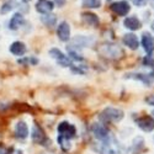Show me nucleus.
Listing matches in <instances>:
<instances>
[{
    "label": "nucleus",
    "instance_id": "7",
    "mask_svg": "<svg viewBox=\"0 0 154 154\" xmlns=\"http://www.w3.org/2000/svg\"><path fill=\"white\" fill-rule=\"evenodd\" d=\"M137 126L144 132H152L154 130V119L152 116H142L136 120Z\"/></svg>",
    "mask_w": 154,
    "mask_h": 154
},
{
    "label": "nucleus",
    "instance_id": "19",
    "mask_svg": "<svg viewBox=\"0 0 154 154\" xmlns=\"http://www.w3.org/2000/svg\"><path fill=\"white\" fill-rule=\"evenodd\" d=\"M22 23H23V16L17 12V14H15L11 17V20L9 22V29L10 30H17Z\"/></svg>",
    "mask_w": 154,
    "mask_h": 154
},
{
    "label": "nucleus",
    "instance_id": "31",
    "mask_svg": "<svg viewBox=\"0 0 154 154\" xmlns=\"http://www.w3.org/2000/svg\"><path fill=\"white\" fill-rule=\"evenodd\" d=\"M0 154H5V150L3 148H0Z\"/></svg>",
    "mask_w": 154,
    "mask_h": 154
},
{
    "label": "nucleus",
    "instance_id": "33",
    "mask_svg": "<svg viewBox=\"0 0 154 154\" xmlns=\"http://www.w3.org/2000/svg\"><path fill=\"white\" fill-rule=\"evenodd\" d=\"M22 2H23V3H29V2H30V0H22Z\"/></svg>",
    "mask_w": 154,
    "mask_h": 154
},
{
    "label": "nucleus",
    "instance_id": "27",
    "mask_svg": "<svg viewBox=\"0 0 154 154\" xmlns=\"http://www.w3.org/2000/svg\"><path fill=\"white\" fill-rule=\"evenodd\" d=\"M143 66L148 67V68H153L154 69V59L150 57V56H147L144 59H143Z\"/></svg>",
    "mask_w": 154,
    "mask_h": 154
},
{
    "label": "nucleus",
    "instance_id": "6",
    "mask_svg": "<svg viewBox=\"0 0 154 154\" xmlns=\"http://www.w3.org/2000/svg\"><path fill=\"white\" fill-rule=\"evenodd\" d=\"M49 56L53 59H56V62L62 67H69L70 66V59L64 54L62 51H59L58 48H52L49 51Z\"/></svg>",
    "mask_w": 154,
    "mask_h": 154
},
{
    "label": "nucleus",
    "instance_id": "24",
    "mask_svg": "<svg viewBox=\"0 0 154 154\" xmlns=\"http://www.w3.org/2000/svg\"><path fill=\"white\" fill-rule=\"evenodd\" d=\"M58 143H59V146H60V148H62L63 150H69L70 147H72L69 139L63 138V137H59V136H58Z\"/></svg>",
    "mask_w": 154,
    "mask_h": 154
},
{
    "label": "nucleus",
    "instance_id": "16",
    "mask_svg": "<svg viewBox=\"0 0 154 154\" xmlns=\"http://www.w3.org/2000/svg\"><path fill=\"white\" fill-rule=\"evenodd\" d=\"M123 43L131 49H137L139 47V42H138V38L134 33H127L123 36Z\"/></svg>",
    "mask_w": 154,
    "mask_h": 154
},
{
    "label": "nucleus",
    "instance_id": "29",
    "mask_svg": "<svg viewBox=\"0 0 154 154\" xmlns=\"http://www.w3.org/2000/svg\"><path fill=\"white\" fill-rule=\"evenodd\" d=\"M132 2H133V4L137 5V6H142V5L146 4V0H132Z\"/></svg>",
    "mask_w": 154,
    "mask_h": 154
},
{
    "label": "nucleus",
    "instance_id": "17",
    "mask_svg": "<svg viewBox=\"0 0 154 154\" xmlns=\"http://www.w3.org/2000/svg\"><path fill=\"white\" fill-rule=\"evenodd\" d=\"M123 25H125V27H127L131 31H136V30H139L140 27H142V23H140V21L136 16L126 17L125 21H123Z\"/></svg>",
    "mask_w": 154,
    "mask_h": 154
},
{
    "label": "nucleus",
    "instance_id": "23",
    "mask_svg": "<svg viewBox=\"0 0 154 154\" xmlns=\"http://www.w3.org/2000/svg\"><path fill=\"white\" fill-rule=\"evenodd\" d=\"M100 5H101L100 0H84V3H83L84 8H90V9L100 8Z\"/></svg>",
    "mask_w": 154,
    "mask_h": 154
},
{
    "label": "nucleus",
    "instance_id": "9",
    "mask_svg": "<svg viewBox=\"0 0 154 154\" xmlns=\"http://www.w3.org/2000/svg\"><path fill=\"white\" fill-rule=\"evenodd\" d=\"M111 10L115 12L116 15H120V16H126L128 12L131 10V6L127 2H116L111 4Z\"/></svg>",
    "mask_w": 154,
    "mask_h": 154
},
{
    "label": "nucleus",
    "instance_id": "28",
    "mask_svg": "<svg viewBox=\"0 0 154 154\" xmlns=\"http://www.w3.org/2000/svg\"><path fill=\"white\" fill-rule=\"evenodd\" d=\"M146 102L150 106H154V94H152L148 97H146Z\"/></svg>",
    "mask_w": 154,
    "mask_h": 154
},
{
    "label": "nucleus",
    "instance_id": "5",
    "mask_svg": "<svg viewBox=\"0 0 154 154\" xmlns=\"http://www.w3.org/2000/svg\"><path fill=\"white\" fill-rule=\"evenodd\" d=\"M94 43V38L93 37H88V36H75L73 40H72V46L68 47V48H72V49H82V48H85V47H89L90 45Z\"/></svg>",
    "mask_w": 154,
    "mask_h": 154
},
{
    "label": "nucleus",
    "instance_id": "2",
    "mask_svg": "<svg viewBox=\"0 0 154 154\" xmlns=\"http://www.w3.org/2000/svg\"><path fill=\"white\" fill-rule=\"evenodd\" d=\"M123 116V111L116 107H106L100 113V119L105 122H120Z\"/></svg>",
    "mask_w": 154,
    "mask_h": 154
},
{
    "label": "nucleus",
    "instance_id": "10",
    "mask_svg": "<svg viewBox=\"0 0 154 154\" xmlns=\"http://www.w3.org/2000/svg\"><path fill=\"white\" fill-rule=\"evenodd\" d=\"M57 35H58V38L63 42H67L69 41L70 38V26L69 23L63 21L58 25V29H57Z\"/></svg>",
    "mask_w": 154,
    "mask_h": 154
},
{
    "label": "nucleus",
    "instance_id": "25",
    "mask_svg": "<svg viewBox=\"0 0 154 154\" xmlns=\"http://www.w3.org/2000/svg\"><path fill=\"white\" fill-rule=\"evenodd\" d=\"M14 8H15V2H14V0H11V2H8V3H5L2 6V9H0V12H2V14H6V12L11 11Z\"/></svg>",
    "mask_w": 154,
    "mask_h": 154
},
{
    "label": "nucleus",
    "instance_id": "3",
    "mask_svg": "<svg viewBox=\"0 0 154 154\" xmlns=\"http://www.w3.org/2000/svg\"><path fill=\"white\" fill-rule=\"evenodd\" d=\"M58 136L63 137V138H67V139H72L75 137L76 134V130H75V126L67 122V121H63L58 125Z\"/></svg>",
    "mask_w": 154,
    "mask_h": 154
},
{
    "label": "nucleus",
    "instance_id": "13",
    "mask_svg": "<svg viewBox=\"0 0 154 154\" xmlns=\"http://www.w3.org/2000/svg\"><path fill=\"white\" fill-rule=\"evenodd\" d=\"M142 46L144 51L148 53V56H150L154 52V37L150 33L144 32L142 35Z\"/></svg>",
    "mask_w": 154,
    "mask_h": 154
},
{
    "label": "nucleus",
    "instance_id": "22",
    "mask_svg": "<svg viewBox=\"0 0 154 154\" xmlns=\"http://www.w3.org/2000/svg\"><path fill=\"white\" fill-rule=\"evenodd\" d=\"M42 22L46 25V26L52 27V26H54L56 22H57V17H56V15H49V14H46L45 16H42Z\"/></svg>",
    "mask_w": 154,
    "mask_h": 154
},
{
    "label": "nucleus",
    "instance_id": "20",
    "mask_svg": "<svg viewBox=\"0 0 154 154\" xmlns=\"http://www.w3.org/2000/svg\"><path fill=\"white\" fill-rule=\"evenodd\" d=\"M83 20L88 25H93V26L99 25V17L95 14H91V12H84L83 14Z\"/></svg>",
    "mask_w": 154,
    "mask_h": 154
},
{
    "label": "nucleus",
    "instance_id": "21",
    "mask_svg": "<svg viewBox=\"0 0 154 154\" xmlns=\"http://www.w3.org/2000/svg\"><path fill=\"white\" fill-rule=\"evenodd\" d=\"M144 148V139L142 137H136L133 139V143H132V149H133V153H139Z\"/></svg>",
    "mask_w": 154,
    "mask_h": 154
},
{
    "label": "nucleus",
    "instance_id": "15",
    "mask_svg": "<svg viewBox=\"0 0 154 154\" xmlns=\"http://www.w3.org/2000/svg\"><path fill=\"white\" fill-rule=\"evenodd\" d=\"M15 134L17 138L20 139H25V138H27L29 136V127L26 125V122H23V121H19L15 126Z\"/></svg>",
    "mask_w": 154,
    "mask_h": 154
},
{
    "label": "nucleus",
    "instance_id": "18",
    "mask_svg": "<svg viewBox=\"0 0 154 154\" xmlns=\"http://www.w3.org/2000/svg\"><path fill=\"white\" fill-rule=\"evenodd\" d=\"M10 52L14 54V56H23L25 53H26V45H25L23 42L16 41L14 43H11Z\"/></svg>",
    "mask_w": 154,
    "mask_h": 154
},
{
    "label": "nucleus",
    "instance_id": "34",
    "mask_svg": "<svg viewBox=\"0 0 154 154\" xmlns=\"http://www.w3.org/2000/svg\"><path fill=\"white\" fill-rule=\"evenodd\" d=\"M153 116H154V111H153Z\"/></svg>",
    "mask_w": 154,
    "mask_h": 154
},
{
    "label": "nucleus",
    "instance_id": "8",
    "mask_svg": "<svg viewBox=\"0 0 154 154\" xmlns=\"http://www.w3.org/2000/svg\"><path fill=\"white\" fill-rule=\"evenodd\" d=\"M91 130H93V133H94L95 138L99 139V140H105V139H107L111 136L110 131L107 130L104 125H101V123H94Z\"/></svg>",
    "mask_w": 154,
    "mask_h": 154
},
{
    "label": "nucleus",
    "instance_id": "32",
    "mask_svg": "<svg viewBox=\"0 0 154 154\" xmlns=\"http://www.w3.org/2000/svg\"><path fill=\"white\" fill-rule=\"evenodd\" d=\"M152 30H153V32H154V22H152Z\"/></svg>",
    "mask_w": 154,
    "mask_h": 154
},
{
    "label": "nucleus",
    "instance_id": "11",
    "mask_svg": "<svg viewBox=\"0 0 154 154\" xmlns=\"http://www.w3.org/2000/svg\"><path fill=\"white\" fill-rule=\"evenodd\" d=\"M31 137H32L33 142L40 143V144H43V146H46V143L48 142V139H47L45 132L42 131V128L38 127V126H33L32 132H31Z\"/></svg>",
    "mask_w": 154,
    "mask_h": 154
},
{
    "label": "nucleus",
    "instance_id": "4",
    "mask_svg": "<svg viewBox=\"0 0 154 154\" xmlns=\"http://www.w3.org/2000/svg\"><path fill=\"white\" fill-rule=\"evenodd\" d=\"M100 53L104 54L107 58L117 59L121 56H123V51L116 45H105V46H102V48H100Z\"/></svg>",
    "mask_w": 154,
    "mask_h": 154
},
{
    "label": "nucleus",
    "instance_id": "1",
    "mask_svg": "<svg viewBox=\"0 0 154 154\" xmlns=\"http://www.w3.org/2000/svg\"><path fill=\"white\" fill-rule=\"evenodd\" d=\"M99 152L101 154H123L125 153L123 147L119 143V140L112 136H110L105 140H101Z\"/></svg>",
    "mask_w": 154,
    "mask_h": 154
},
{
    "label": "nucleus",
    "instance_id": "14",
    "mask_svg": "<svg viewBox=\"0 0 154 154\" xmlns=\"http://www.w3.org/2000/svg\"><path fill=\"white\" fill-rule=\"evenodd\" d=\"M53 8V2H51V0H38L36 4V10L41 14H49Z\"/></svg>",
    "mask_w": 154,
    "mask_h": 154
},
{
    "label": "nucleus",
    "instance_id": "26",
    "mask_svg": "<svg viewBox=\"0 0 154 154\" xmlns=\"http://www.w3.org/2000/svg\"><path fill=\"white\" fill-rule=\"evenodd\" d=\"M68 53H69V57L72 58V59H74V60H76V62H82L84 58L76 52L75 49H72V48H68Z\"/></svg>",
    "mask_w": 154,
    "mask_h": 154
},
{
    "label": "nucleus",
    "instance_id": "30",
    "mask_svg": "<svg viewBox=\"0 0 154 154\" xmlns=\"http://www.w3.org/2000/svg\"><path fill=\"white\" fill-rule=\"evenodd\" d=\"M54 3L60 8V6H64V4H66V0H54Z\"/></svg>",
    "mask_w": 154,
    "mask_h": 154
},
{
    "label": "nucleus",
    "instance_id": "12",
    "mask_svg": "<svg viewBox=\"0 0 154 154\" xmlns=\"http://www.w3.org/2000/svg\"><path fill=\"white\" fill-rule=\"evenodd\" d=\"M126 78H130V79H136V80H140L143 82L147 86H149L153 80H154V74H143V73H130V74H126Z\"/></svg>",
    "mask_w": 154,
    "mask_h": 154
}]
</instances>
